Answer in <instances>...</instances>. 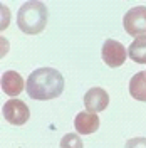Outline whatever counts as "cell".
<instances>
[{
  "label": "cell",
  "instance_id": "6da1fadb",
  "mask_svg": "<svg viewBox=\"0 0 146 148\" xmlns=\"http://www.w3.org/2000/svg\"><path fill=\"white\" fill-rule=\"evenodd\" d=\"M25 91L32 99L49 101L59 98L64 91V77L52 67H39L25 81Z\"/></svg>",
  "mask_w": 146,
  "mask_h": 148
},
{
  "label": "cell",
  "instance_id": "7a4b0ae2",
  "mask_svg": "<svg viewBox=\"0 0 146 148\" xmlns=\"http://www.w3.org/2000/svg\"><path fill=\"white\" fill-rule=\"evenodd\" d=\"M47 17H49V12H47L46 3L37 2V0H30V2H25L18 9L17 25L24 34L35 36L46 29Z\"/></svg>",
  "mask_w": 146,
  "mask_h": 148
},
{
  "label": "cell",
  "instance_id": "3957f363",
  "mask_svg": "<svg viewBox=\"0 0 146 148\" xmlns=\"http://www.w3.org/2000/svg\"><path fill=\"white\" fill-rule=\"evenodd\" d=\"M123 27L126 30V34L136 37L146 36V7H133L129 9L124 17H123Z\"/></svg>",
  "mask_w": 146,
  "mask_h": 148
},
{
  "label": "cell",
  "instance_id": "277c9868",
  "mask_svg": "<svg viewBox=\"0 0 146 148\" xmlns=\"http://www.w3.org/2000/svg\"><path fill=\"white\" fill-rule=\"evenodd\" d=\"M3 118L5 121H9L10 125H15V126H22L25 125L30 118V111L29 106L22 99H10L3 104Z\"/></svg>",
  "mask_w": 146,
  "mask_h": 148
},
{
  "label": "cell",
  "instance_id": "5b68a950",
  "mask_svg": "<svg viewBox=\"0 0 146 148\" xmlns=\"http://www.w3.org/2000/svg\"><path fill=\"white\" fill-rule=\"evenodd\" d=\"M126 49L124 46L118 42V40H113L108 39L104 44H102V51H101V57L104 61V64H108L109 67H119V66L124 64L126 61Z\"/></svg>",
  "mask_w": 146,
  "mask_h": 148
},
{
  "label": "cell",
  "instance_id": "8992f818",
  "mask_svg": "<svg viewBox=\"0 0 146 148\" xmlns=\"http://www.w3.org/2000/svg\"><path fill=\"white\" fill-rule=\"evenodd\" d=\"M109 104V94L102 88H91L84 94V106L89 113H101Z\"/></svg>",
  "mask_w": 146,
  "mask_h": 148
},
{
  "label": "cell",
  "instance_id": "52a82bcc",
  "mask_svg": "<svg viewBox=\"0 0 146 148\" xmlns=\"http://www.w3.org/2000/svg\"><path fill=\"white\" fill-rule=\"evenodd\" d=\"M74 126H76V131L79 135H91V133L99 130V118H98L96 113L82 111L76 116Z\"/></svg>",
  "mask_w": 146,
  "mask_h": 148
},
{
  "label": "cell",
  "instance_id": "ba28073f",
  "mask_svg": "<svg viewBox=\"0 0 146 148\" xmlns=\"http://www.w3.org/2000/svg\"><path fill=\"white\" fill-rule=\"evenodd\" d=\"M25 84H24V79L22 76L15 71H7V73L2 76V89L5 94L9 96H17L24 91Z\"/></svg>",
  "mask_w": 146,
  "mask_h": 148
},
{
  "label": "cell",
  "instance_id": "9c48e42d",
  "mask_svg": "<svg viewBox=\"0 0 146 148\" xmlns=\"http://www.w3.org/2000/svg\"><path fill=\"white\" fill-rule=\"evenodd\" d=\"M129 94L138 101L146 103V73H136L129 81Z\"/></svg>",
  "mask_w": 146,
  "mask_h": 148
},
{
  "label": "cell",
  "instance_id": "30bf717a",
  "mask_svg": "<svg viewBox=\"0 0 146 148\" xmlns=\"http://www.w3.org/2000/svg\"><path fill=\"white\" fill-rule=\"evenodd\" d=\"M128 56L138 64H146V36L136 37L128 47Z\"/></svg>",
  "mask_w": 146,
  "mask_h": 148
},
{
  "label": "cell",
  "instance_id": "8fae6325",
  "mask_svg": "<svg viewBox=\"0 0 146 148\" xmlns=\"http://www.w3.org/2000/svg\"><path fill=\"white\" fill-rule=\"evenodd\" d=\"M61 148H84V145H82V140L79 135L67 133L61 140Z\"/></svg>",
  "mask_w": 146,
  "mask_h": 148
},
{
  "label": "cell",
  "instance_id": "7c38bea8",
  "mask_svg": "<svg viewBox=\"0 0 146 148\" xmlns=\"http://www.w3.org/2000/svg\"><path fill=\"white\" fill-rule=\"evenodd\" d=\"M124 148H146V138L145 136H138V138H131L126 141Z\"/></svg>",
  "mask_w": 146,
  "mask_h": 148
}]
</instances>
